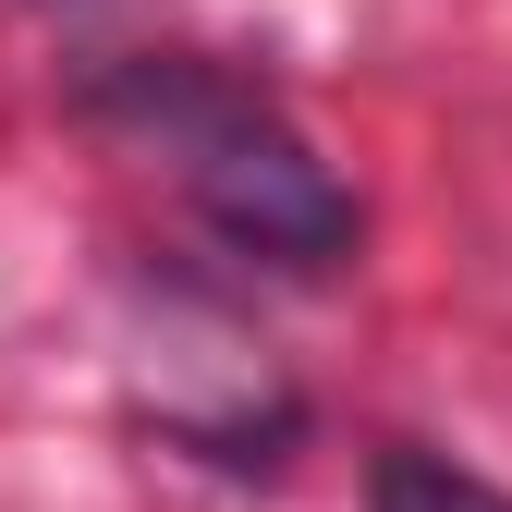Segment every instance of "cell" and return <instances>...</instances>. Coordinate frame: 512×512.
<instances>
[{
	"instance_id": "2",
	"label": "cell",
	"mask_w": 512,
	"mask_h": 512,
	"mask_svg": "<svg viewBox=\"0 0 512 512\" xmlns=\"http://www.w3.org/2000/svg\"><path fill=\"white\" fill-rule=\"evenodd\" d=\"M366 512H512V488H488V476L452 464V452H378Z\"/></svg>"
},
{
	"instance_id": "1",
	"label": "cell",
	"mask_w": 512,
	"mask_h": 512,
	"mask_svg": "<svg viewBox=\"0 0 512 512\" xmlns=\"http://www.w3.org/2000/svg\"><path fill=\"white\" fill-rule=\"evenodd\" d=\"M122 110L147 122V147L183 171V196H196L244 256H293V269H330V256L354 244V196L330 171H317V147L293 135V122L269 98H244L220 74H135L122 86Z\"/></svg>"
}]
</instances>
